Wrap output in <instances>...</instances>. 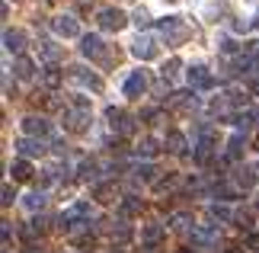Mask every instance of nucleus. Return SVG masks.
<instances>
[{
	"instance_id": "obj_16",
	"label": "nucleus",
	"mask_w": 259,
	"mask_h": 253,
	"mask_svg": "<svg viewBox=\"0 0 259 253\" xmlns=\"http://www.w3.org/2000/svg\"><path fill=\"white\" fill-rule=\"evenodd\" d=\"M198 99L189 93V90H176V93L170 96V109H195Z\"/></svg>"
},
{
	"instance_id": "obj_28",
	"label": "nucleus",
	"mask_w": 259,
	"mask_h": 253,
	"mask_svg": "<svg viewBox=\"0 0 259 253\" xmlns=\"http://www.w3.org/2000/svg\"><path fill=\"white\" fill-rule=\"evenodd\" d=\"M135 176H138V179H144V183H154V179H157V167L151 164V160H144V164H138Z\"/></svg>"
},
{
	"instance_id": "obj_22",
	"label": "nucleus",
	"mask_w": 259,
	"mask_h": 253,
	"mask_svg": "<svg viewBox=\"0 0 259 253\" xmlns=\"http://www.w3.org/2000/svg\"><path fill=\"white\" fill-rule=\"evenodd\" d=\"M166 151L176 154V157L186 154V135H183V131H170V135H166Z\"/></svg>"
},
{
	"instance_id": "obj_7",
	"label": "nucleus",
	"mask_w": 259,
	"mask_h": 253,
	"mask_svg": "<svg viewBox=\"0 0 259 253\" xmlns=\"http://www.w3.org/2000/svg\"><path fill=\"white\" fill-rule=\"evenodd\" d=\"M132 55L141 58V61H151V58H157V39H154V35H138V42L132 45Z\"/></svg>"
},
{
	"instance_id": "obj_17",
	"label": "nucleus",
	"mask_w": 259,
	"mask_h": 253,
	"mask_svg": "<svg viewBox=\"0 0 259 253\" xmlns=\"http://www.w3.org/2000/svg\"><path fill=\"white\" fill-rule=\"evenodd\" d=\"M42 84L48 87V90H58L64 84V70L61 67H55V64H48L45 70H42Z\"/></svg>"
},
{
	"instance_id": "obj_32",
	"label": "nucleus",
	"mask_w": 259,
	"mask_h": 253,
	"mask_svg": "<svg viewBox=\"0 0 259 253\" xmlns=\"http://www.w3.org/2000/svg\"><path fill=\"white\" fill-rule=\"evenodd\" d=\"M214 196L221 199V202H231V199H237V189L227 186V183H218V186H214Z\"/></svg>"
},
{
	"instance_id": "obj_43",
	"label": "nucleus",
	"mask_w": 259,
	"mask_h": 253,
	"mask_svg": "<svg viewBox=\"0 0 259 253\" xmlns=\"http://www.w3.org/2000/svg\"><path fill=\"white\" fill-rule=\"evenodd\" d=\"M253 29H259V16H256V19H253Z\"/></svg>"
},
{
	"instance_id": "obj_20",
	"label": "nucleus",
	"mask_w": 259,
	"mask_h": 253,
	"mask_svg": "<svg viewBox=\"0 0 259 253\" xmlns=\"http://www.w3.org/2000/svg\"><path fill=\"white\" fill-rule=\"evenodd\" d=\"M13 70H16L19 80H29V77H35V61H32V58H26V55H19L16 64H13Z\"/></svg>"
},
{
	"instance_id": "obj_40",
	"label": "nucleus",
	"mask_w": 259,
	"mask_h": 253,
	"mask_svg": "<svg viewBox=\"0 0 259 253\" xmlns=\"http://www.w3.org/2000/svg\"><path fill=\"white\" fill-rule=\"evenodd\" d=\"M23 253H42V250H38V247H35V244H29V247H26V250H23Z\"/></svg>"
},
{
	"instance_id": "obj_6",
	"label": "nucleus",
	"mask_w": 259,
	"mask_h": 253,
	"mask_svg": "<svg viewBox=\"0 0 259 253\" xmlns=\"http://www.w3.org/2000/svg\"><path fill=\"white\" fill-rule=\"evenodd\" d=\"M186 77H189V87H198V90H208V87H214V77H211V70H208L205 64H192Z\"/></svg>"
},
{
	"instance_id": "obj_36",
	"label": "nucleus",
	"mask_w": 259,
	"mask_h": 253,
	"mask_svg": "<svg viewBox=\"0 0 259 253\" xmlns=\"http://www.w3.org/2000/svg\"><path fill=\"white\" fill-rule=\"evenodd\" d=\"M176 70H179V61H176V58H173V61H166V64H163V80L176 77Z\"/></svg>"
},
{
	"instance_id": "obj_11",
	"label": "nucleus",
	"mask_w": 259,
	"mask_h": 253,
	"mask_svg": "<svg viewBox=\"0 0 259 253\" xmlns=\"http://www.w3.org/2000/svg\"><path fill=\"white\" fill-rule=\"evenodd\" d=\"M16 151L29 160V157H42V154H45V144H42L38 138H19V141H16Z\"/></svg>"
},
{
	"instance_id": "obj_26",
	"label": "nucleus",
	"mask_w": 259,
	"mask_h": 253,
	"mask_svg": "<svg viewBox=\"0 0 259 253\" xmlns=\"http://www.w3.org/2000/svg\"><path fill=\"white\" fill-rule=\"evenodd\" d=\"M243 144H246V141H243L240 131H237V135H231V141H227V160H237V157H240V154H243Z\"/></svg>"
},
{
	"instance_id": "obj_4",
	"label": "nucleus",
	"mask_w": 259,
	"mask_h": 253,
	"mask_svg": "<svg viewBox=\"0 0 259 253\" xmlns=\"http://www.w3.org/2000/svg\"><path fill=\"white\" fill-rule=\"evenodd\" d=\"M160 32H163V39H166V42H183V39H186V26H183V19H179V16H163L160 19Z\"/></svg>"
},
{
	"instance_id": "obj_1",
	"label": "nucleus",
	"mask_w": 259,
	"mask_h": 253,
	"mask_svg": "<svg viewBox=\"0 0 259 253\" xmlns=\"http://www.w3.org/2000/svg\"><path fill=\"white\" fill-rule=\"evenodd\" d=\"M218 228L214 225H195L192 231H189V244H192V250H214L218 247Z\"/></svg>"
},
{
	"instance_id": "obj_15",
	"label": "nucleus",
	"mask_w": 259,
	"mask_h": 253,
	"mask_svg": "<svg viewBox=\"0 0 259 253\" xmlns=\"http://www.w3.org/2000/svg\"><path fill=\"white\" fill-rule=\"evenodd\" d=\"M163 234H166V228H163V225H144V228H141V240H144V244L151 247V250L163 240Z\"/></svg>"
},
{
	"instance_id": "obj_33",
	"label": "nucleus",
	"mask_w": 259,
	"mask_h": 253,
	"mask_svg": "<svg viewBox=\"0 0 259 253\" xmlns=\"http://www.w3.org/2000/svg\"><path fill=\"white\" fill-rule=\"evenodd\" d=\"M132 19H135V26H138V29H147V26H151V13H147L144 7H141V10H135V16H132Z\"/></svg>"
},
{
	"instance_id": "obj_5",
	"label": "nucleus",
	"mask_w": 259,
	"mask_h": 253,
	"mask_svg": "<svg viewBox=\"0 0 259 253\" xmlns=\"http://www.w3.org/2000/svg\"><path fill=\"white\" fill-rule=\"evenodd\" d=\"M96 23H99V29H106V32H118V29L125 26V13H122V10H115V7L99 10Z\"/></svg>"
},
{
	"instance_id": "obj_3",
	"label": "nucleus",
	"mask_w": 259,
	"mask_h": 253,
	"mask_svg": "<svg viewBox=\"0 0 259 253\" xmlns=\"http://www.w3.org/2000/svg\"><path fill=\"white\" fill-rule=\"evenodd\" d=\"M52 32H55V35H61V39H74V35H80V23H77L71 13L52 16Z\"/></svg>"
},
{
	"instance_id": "obj_30",
	"label": "nucleus",
	"mask_w": 259,
	"mask_h": 253,
	"mask_svg": "<svg viewBox=\"0 0 259 253\" xmlns=\"http://www.w3.org/2000/svg\"><path fill=\"white\" fill-rule=\"evenodd\" d=\"M189 225H192V218H189V215H183V211L170 218V231H192Z\"/></svg>"
},
{
	"instance_id": "obj_45",
	"label": "nucleus",
	"mask_w": 259,
	"mask_h": 253,
	"mask_svg": "<svg viewBox=\"0 0 259 253\" xmlns=\"http://www.w3.org/2000/svg\"><path fill=\"white\" fill-rule=\"evenodd\" d=\"M115 253H122V250H115Z\"/></svg>"
},
{
	"instance_id": "obj_18",
	"label": "nucleus",
	"mask_w": 259,
	"mask_h": 253,
	"mask_svg": "<svg viewBox=\"0 0 259 253\" xmlns=\"http://www.w3.org/2000/svg\"><path fill=\"white\" fill-rule=\"evenodd\" d=\"M99 176V164L96 160H80V167H77V179L80 183H96Z\"/></svg>"
},
{
	"instance_id": "obj_35",
	"label": "nucleus",
	"mask_w": 259,
	"mask_h": 253,
	"mask_svg": "<svg viewBox=\"0 0 259 253\" xmlns=\"http://www.w3.org/2000/svg\"><path fill=\"white\" fill-rule=\"evenodd\" d=\"M112 237H118V240H128V237H132V228H128L125 221H118V228H112Z\"/></svg>"
},
{
	"instance_id": "obj_23",
	"label": "nucleus",
	"mask_w": 259,
	"mask_h": 253,
	"mask_svg": "<svg viewBox=\"0 0 259 253\" xmlns=\"http://www.w3.org/2000/svg\"><path fill=\"white\" fill-rule=\"evenodd\" d=\"M93 199L103 202V205L106 202H115V183H96L93 186Z\"/></svg>"
},
{
	"instance_id": "obj_29",
	"label": "nucleus",
	"mask_w": 259,
	"mask_h": 253,
	"mask_svg": "<svg viewBox=\"0 0 259 253\" xmlns=\"http://www.w3.org/2000/svg\"><path fill=\"white\" fill-rule=\"evenodd\" d=\"M237 186H240V189H253V186H256V173H253L250 167L237 170Z\"/></svg>"
},
{
	"instance_id": "obj_25",
	"label": "nucleus",
	"mask_w": 259,
	"mask_h": 253,
	"mask_svg": "<svg viewBox=\"0 0 259 253\" xmlns=\"http://www.w3.org/2000/svg\"><path fill=\"white\" fill-rule=\"evenodd\" d=\"M42 231H45V221H42V218H32L29 225H23V228H19V234H23L26 240H35L38 234H42Z\"/></svg>"
},
{
	"instance_id": "obj_44",
	"label": "nucleus",
	"mask_w": 259,
	"mask_h": 253,
	"mask_svg": "<svg viewBox=\"0 0 259 253\" xmlns=\"http://www.w3.org/2000/svg\"><path fill=\"white\" fill-rule=\"evenodd\" d=\"M179 253H192V250H179Z\"/></svg>"
},
{
	"instance_id": "obj_24",
	"label": "nucleus",
	"mask_w": 259,
	"mask_h": 253,
	"mask_svg": "<svg viewBox=\"0 0 259 253\" xmlns=\"http://www.w3.org/2000/svg\"><path fill=\"white\" fill-rule=\"evenodd\" d=\"M45 202H48V196H45L42 189H35V192H29V196L23 199V205H26L29 211H42V208H45Z\"/></svg>"
},
{
	"instance_id": "obj_13",
	"label": "nucleus",
	"mask_w": 259,
	"mask_h": 253,
	"mask_svg": "<svg viewBox=\"0 0 259 253\" xmlns=\"http://www.w3.org/2000/svg\"><path fill=\"white\" fill-rule=\"evenodd\" d=\"M64 125L71 128V131H87V128H90V113H83V109L64 113Z\"/></svg>"
},
{
	"instance_id": "obj_14",
	"label": "nucleus",
	"mask_w": 259,
	"mask_h": 253,
	"mask_svg": "<svg viewBox=\"0 0 259 253\" xmlns=\"http://www.w3.org/2000/svg\"><path fill=\"white\" fill-rule=\"evenodd\" d=\"M10 176H13V183H26V179H32V164H29L26 157H19L10 164Z\"/></svg>"
},
{
	"instance_id": "obj_27",
	"label": "nucleus",
	"mask_w": 259,
	"mask_h": 253,
	"mask_svg": "<svg viewBox=\"0 0 259 253\" xmlns=\"http://www.w3.org/2000/svg\"><path fill=\"white\" fill-rule=\"evenodd\" d=\"M208 218H211V221H234V211L227 205H218V202H214V205H208Z\"/></svg>"
},
{
	"instance_id": "obj_8",
	"label": "nucleus",
	"mask_w": 259,
	"mask_h": 253,
	"mask_svg": "<svg viewBox=\"0 0 259 253\" xmlns=\"http://www.w3.org/2000/svg\"><path fill=\"white\" fill-rule=\"evenodd\" d=\"M80 52H83V58H106V42L99 35H83L80 39Z\"/></svg>"
},
{
	"instance_id": "obj_34",
	"label": "nucleus",
	"mask_w": 259,
	"mask_h": 253,
	"mask_svg": "<svg viewBox=\"0 0 259 253\" xmlns=\"http://www.w3.org/2000/svg\"><path fill=\"white\" fill-rule=\"evenodd\" d=\"M13 199H16V189L10 186V183H4V199H0V205L10 208V205H13Z\"/></svg>"
},
{
	"instance_id": "obj_12",
	"label": "nucleus",
	"mask_w": 259,
	"mask_h": 253,
	"mask_svg": "<svg viewBox=\"0 0 259 253\" xmlns=\"http://www.w3.org/2000/svg\"><path fill=\"white\" fill-rule=\"evenodd\" d=\"M23 131H26V135H32V138H42V135H48V119H42V116H26L23 119Z\"/></svg>"
},
{
	"instance_id": "obj_41",
	"label": "nucleus",
	"mask_w": 259,
	"mask_h": 253,
	"mask_svg": "<svg viewBox=\"0 0 259 253\" xmlns=\"http://www.w3.org/2000/svg\"><path fill=\"white\" fill-rule=\"evenodd\" d=\"M250 90H253V93L259 96V80H253V84H250Z\"/></svg>"
},
{
	"instance_id": "obj_9",
	"label": "nucleus",
	"mask_w": 259,
	"mask_h": 253,
	"mask_svg": "<svg viewBox=\"0 0 259 253\" xmlns=\"http://www.w3.org/2000/svg\"><path fill=\"white\" fill-rule=\"evenodd\" d=\"M4 48L10 55H23L26 48V35L19 32V29H4Z\"/></svg>"
},
{
	"instance_id": "obj_37",
	"label": "nucleus",
	"mask_w": 259,
	"mask_h": 253,
	"mask_svg": "<svg viewBox=\"0 0 259 253\" xmlns=\"http://www.w3.org/2000/svg\"><path fill=\"white\" fill-rule=\"evenodd\" d=\"M246 250H256L259 253V234H246Z\"/></svg>"
},
{
	"instance_id": "obj_19",
	"label": "nucleus",
	"mask_w": 259,
	"mask_h": 253,
	"mask_svg": "<svg viewBox=\"0 0 259 253\" xmlns=\"http://www.w3.org/2000/svg\"><path fill=\"white\" fill-rule=\"evenodd\" d=\"M141 208H144V202H141V199H135V196H125V199H122V205H118L122 218H138V215H141Z\"/></svg>"
},
{
	"instance_id": "obj_38",
	"label": "nucleus",
	"mask_w": 259,
	"mask_h": 253,
	"mask_svg": "<svg viewBox=\"0 0 259 253\" xmlns=\"http://www.w3.org/2000/svg\"><path fill=\"white\" fill-rule=\"evenodd\" d=\"M0 237H4V244H10V237H13V231H10L7 221H4V228H0Z\"/></svg>"
},
{
	"instance_id": "obj_31",
	"label": "nucleus",
	"mask_w": 259,
	"mask_h": 253,
	"mask_svg": "<svg viewBox=\"0 0 259 253\" xmlns=\"http://www.w3.org/2000/svg\"><path fill=\"white\" fill-rule=\"evenodd\" d=\"M157 154V141L154 138H141V144H138V157H154Z\"/></svg>"
},
{
	"instance_id": "obj_2",
	"label": "nucleus",
	"mask_w": 259,
	"mask_h": 253,
	"mask_svg": "<svg viewBox=\"0 0 259 253\" xmlns=\"http://www.w3.org/2000/svg\"><path fill=\"white\" fill-rule=\"evenodd\" d=\"M67 77H71L74 84H80V87H87V90H93V93H99V90H103V77L93 74V70H87V67H80V64L67 67Z\"/></svg>"
},
{
	"instance_id": "obj_21",
	"label": "nucleus",
	"mask_w": 259,
	"mask_h": 253,
	"mask_svg": "<svg viewBox=\"0 0 259 253\" xmlns=\"http://www.w3.org/2000/svg\"><path fill=\"white\" fill-rule=\"evenodd\" d=\"M38 58L48 64H55V61H61V45H55V42H38Z\"/></svg>"
},
{
	"instance_id": "obj_10",
	"label": "nucleus",
	"mask_w": 259,
	"mask_h": 253,
	"mask_svg": "<svg viewBox=\"0 0 259 253\" xmlns=\"http://www.w3.org/2000/svg\"><path fill=\"white\" fill-rule=\"evenodd\" d=\"M144 90H147V74L144 70H132L125 80V96H141Z\"/></svg>"
},
{
	"instance_id": "obj_39",
	"label": "nucleus",
	"mask_w": 259,
	"mask_h": 253,
	"mask_svg": "<svg viewBox=\"0 0 259 253\" xmlns=\"http://www.w3.org/2000/svg\"><path fill=\"white\" fill-rule=\"evenodd\" d=\"M221 52H224V55H234V52H237V42H231V39H227V42L221 45Z\"/></svg>"
},
{
	"instance_id": "obj_42",
	"label": "nucleus",
	"mask_w": 259,
	"mask_h": 253,
	"mask_svg": "<svg viewBox=\"0 0 259 253\" xmlns=\"http://www.w3.org/2000/svg\"><path fill=\"white\" fill-rule=\"evenodd\" d=\"M224 253H246L243 247H231V250H224Z\"/></svg>"
}]
</instances>
